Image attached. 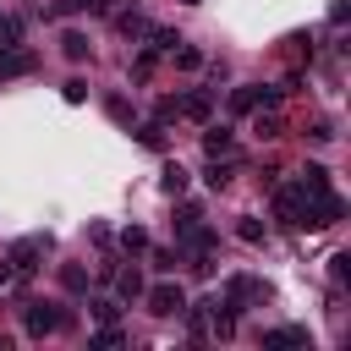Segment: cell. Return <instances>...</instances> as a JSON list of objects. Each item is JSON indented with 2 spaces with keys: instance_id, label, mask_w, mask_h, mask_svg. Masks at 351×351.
<instances>
[{
  "instance_id": "1",
  "label": "cell",
  "mask_w": 351,
  "mask_h": 351,
  "mask_svg": "<svg viewBox=\"0 0 351 351\" xmlns=\"http://www.w3.org/2000/svg\"><path fill=\"white\" fill-rule=\"evenodd\" d=\"M22 329H27L33 340H44V335H55V329H71V313H66V307H55V302H27Z\"/></svg>"
},
{
  "instance_id": "2",
  "label": "cell",
  "mask_w": 351,
  "mask_h": 351,
  "mask_svg": "<svg viewBox=\"0 0 351 351\" xmlns=\"http://www.w3.org/2000/svg\"><path fill=\"white\" fill-rule=\"evenodd\" d=\"M307 197H313V192H307L302 181H285V186H274V214H280L291 230H302V219H307Z\"/></svg>"
},
{
  "instance_id": "3",
  "label": "cell",
  "mask_w": 351,
  "mask_h": 351,
  "mask_svg": "<svg viewBox=\"0 0 351 351\" xmlns=\"http://www.w3.org/2000/svg\"><path fill=\"white\" fill-rule=\"evenodd\" d=\"M274 104H280V88H263V82H241V88H230V110H236V115L274 110Z\"/></svg>"
},
{
  "instance_id": "4",
  "label": "cell",
  "mask_w": 351,
  "mask_h": 351,
  "mask_svg": "<svg viewBox=\"0 0 351 351\" xmlns=\"http://www.w3.org/2000/svg\"><path fill=\"white\" fill-rule=\"evenodd\" d=\"M44 252H49V230H44V236H22V241H11V252H5V263H11L16 274H33Z\"/></svg>"
},
{
  "instance_id": "5",
  "label": "cell",
  "mask_w": 351,
  "mask_h": 351,
  "mask_svg": "<svg viewBox=\"0 0 351 351\" xmlns=\"http://www.w3.org/2000/svg\"><path fill=\"white\" fill-rule=\"evenodd\" d=\"M148 296V313H159V318H181V307H186V291L176 285V280H159L154 291H143Z\"/></svg>"
},
{
  "instance_id": "6",
  "label": "cell",
  "mask_w": 351,
  "mask_h": 351,
  "mask_svg": "<svg viewBox=\"0 0 351 351\" xmlns=\"http://www.w3.org/2000/svg\"><path fill=\"white\" fill-rule=\"evenodd\" d=\"M225 302L241 313L247 302H269V285H263V280H252V274H230V280H225Z\"/></svg>"
},
{
  "instance_id": "7",
  "label": "cell",
  "mask_w": 351,
  "mask_h": 351,
  "mask_svg": "<svg viewBox=\"0 0 351 351\" xmlns=\"http://www.w3.org/2000/svg\"><path fill=\"white\" fill-rule=\"evenodd\" d=\"M27 71H38V55H33V49H22V44H0V82L27 77Z\"/></svg>"
},
{
  "instance_id": "8",
  "label": "cell",
  "mask_w": 351,
  "mask_h": 351,
  "mask_svg": "<svg viewBox=\"0 0 351 351\" xmlns=\"http://www.w3.org/2000/svg\"><path fill=\"white\" fill-rule=\"evenodd\" d=\"M230 148H236V132H230V126H208V132H203V154H208V159H225Z\"/></svg>"
},
{
  "instance_id": "9",
  "label": "cell",
  "mask_w": 351,
  "mask_h": 351,
  "mask_svg": "<svg viewBox=\"0 0 351 351\" xmlns=\"http://www.w3.org/2000/svg\"><path fill=\"white\" fill-rule=\"evenodd\" d=\"M60 55H66V60H88V55H93V44H88V33H77V27H66V33H60Z\"/></svg>"
},
{
  "instance_id": "10",
  "label": "cell",
  "mask_w": 351,
  "mask_h": 351,
  "mask_svg": "<svg viewBox=\"0 0 351 351\" xmlns=\"http://www.w3.org/2000/svg\"><path fill=\"white\" fill-rule=\"evenodd\" d=\"M132 137H137L148 154H165V126H159V121H137V126H132Z\"/></svg>"
},
{
  "instance_id": "11",
  "label": "cell",
  "mask_w": 351,
  "mask_h": 351,
  "mask_svg": "<svg viewBox=\"0 0 351 351\" xmlns=\"http://www.w3.org/2000/svg\"><path fill=\"white\" fill-rule=\"evenodd\" d=\"M263 346H269V351H274V346H307V329H302V324H280V329L263 335Z\"/></svg>"
},
{
  "instance_id": "12",
  "label": "cell",
  "mask_w": 351,
  "mask_h": 351,
  "mask_svg": "<svg viewBox=\"0 0 351 351\" xmlns=\"http://www.w3.org/2000/svg\"><path fill=\"white\" fill-rule=\"evenodd\" d=\"M176 104H181L186 121H208V115H214V99H208V93H186V99H176Z\"/></svg>"
},
{
  "instance_id": "13",
  "label": "cell",
  "mask_w": 351,
  "mask_h": 351,
  "mask_svg": "<svg viewBox=\"0 0 351 351\" xmlns=\"http://www.w3.org/2000/svg\"><path fill=\"white\" fill-rule=\"evenodd\" d=\"M110 280L121 285V302H137V296H143V274H137V269H115Z\"/></svg>"
},
{
  "instance_id": "14",
  "label": "cell",
  "mask_w": 351,
  "mask_h": 351,
  "mask_svg": "<svg viewBox=\"0 0 351 351\" xmlns=\"http://www.w3.org/2000/svg\"><path fill=\"white\" fill-rule=\"evenodd\" d=\"M170 60H176V66H181V71H197V66H203V49H197V44H186V38H181V44H176V49H170Z\"/></svg>"
},
{
  "instance_id": "15",
  "label": "cell",
  "mask_w": 351,
  "mask_h": 351,
  "mask_svg": "<svg viewBox=\"0 0 351 351\" xmlns=\"http://www.w3.org/2000/svg\"><path fill=\"white\" fill-rule=\"evenodd\" d=\"M296 181H302V186H307L313 197H318V192H329V170H324V165H307V170H302Z\"/></svg>"
},
{
  "instance_id": "16",
  "label": "cell",
  "mask_w": 351,
  "mask_h": 351,
  "mask_svg": "<svg viewBox=\"0 0 351 351\" xmlns=\"http://www.w3.org/2000/svg\"><path fill=\"white\" fill-rule=\"evenodd\" d=\"M148 258H154V269H159V274H176V263H181V247H148Z\"/></svg>"
},
{
  "instance_id": "17",
  "label": "cell",
  "mask_w": 351,
  "mask_h": 351,
  "mask_svg": "<svg viewBox=\"0 0 351 351\" xmlns=\"http://www.w3.org/2000/svg\"><path fill=\"white\" fill-rule=\"evenodd\" d=\"M60 285H66L71 296H82V291H88V269H82V263H66V269H60Z\"/></svg>"
},
{
  "instance_id": "18",
  "label": "cell",
  "mask_w": 351,
  "mask_h": 351,
  "mask_svg": "<svg viewBox=\"0 0 351 351\" xmlns=\"http://www.w3.org/2000/svg\"><path fill=\"white\" fill-rule=\"evenodd\" d=\"M115 27H121L126 38H143V33H148V16H137V11H121V16H115Z\"/></svg>"
},
{
  "instance_id": "19",
  "label": "cell",
  "mask_w": 351,
  "mask_h": 351,
  "mask_svg": "<svg viewBox=\"0 0 351 351\" xmlns=\"http://www.w3.org/2000/svg\"><path fill=\"white\" fill-rule=\"evenodd\" d=\"M148 38H154L148 49H159V55H170V49L181 44V33H176V27H148Z\"/></svg>"
},
{
  "instance_id": "20",
  "label": "cell",
  "mask_w": 351,
  "mask_h": 351,
  "mask_svg": "<svg viewBox=\"0 0 351 351\" xmlns=\"http://www.w3.org/2000/svg\"><path fill=\"white\" fill-rule=\"evenodd\" d=\"M159 186H165L170 197H181V192H186V170H181V165H165V176H159Z\"/></svg>"
},
{
  "instance_id": "21",
  "label": "cell",
  "mask_w": 351,
  "mask_h": 351,
  "mask_svg": "<svg viewBox=\"0 0 351 351\" xmlns=\"http://www.w3.org/2000/svg\"><path fill=\"white\" fill-rule=\"evenodd\" d=\"M203 181H208L214 192H225V186H230V165H225V159H208V170H203Z\"/></svg>"
},
{
  "instance_id": "22",
  "label": "cell",
  "mask_w": 351,
  "mask_h": 351,
  "mask_svg": "<svg viewBox=\"0 0 351 351\" xmlns=\"http://www.w3.org/2000/svg\"><path fill=\"white\" fill-rule=\"evenodd\" d=\"M121 252H148V230L143 225H126L121 230Z\"/></svg>"
},
{
  "instance_id": "23",
  "label": "cell",
  "mask_w": 351,
  "mask_h": 351,
  "mask_svg": "<svg viewBox=\"0 0 351 351\" xmlns=\"http://www.w3.org/2000/svg\"><path fill=\"white\" fill-rule=\"evenodd\" d=\"M197 219H203V208H197V203H181V208H176V236H186Z\"/></svg>"
},
{
  "instance_id": "24",
  "label": "cell",
  "mask_w": 351,
  "mask_h": 351,
  "mask_svg": "<svg viewBox=\"0 0 351 351\" xmlns=\"http://www.w3.org/2000/svg\"><path fill=\"white\" fill-rule=\"evenodd\" d=\"M236 236H241V241H252V247H258V241H263V236H269V230H263V219H252V214H241V225H236Z\"/></svg>"
},
{
  "instance_id": "25",
  "label": "cell",
  "mask_w": 351,
  "mask_h": 351,
  "mask_svg": "<svg viewBox=\"0 0 351 351\" xmlns=\"http://www.w3.org/2000/svg\"><path fill=\"white\" fill-rule=\"evenodd\" d=\"M104 110H110V121H121V126H132V104H126L121 93H110V99H104Z\"/></svg>"
},
{
  "instance_id": "26",
  "label": "cell",
  "mask_w": 351,
  "mask_h": 351,
  "mask_svg": "<svg viewBox=\"0 0 351 351\" xmlns=\"http://www.w3.org/2000/svg\"><path fill=\"white\" fill-rule=\"evenodd\" d=\"M329 280H335V285L351 280V252H335V258H329Z\"/></svg>"
},
{
  "instance_id": "27",
  "label": "cell",
  "mask_w": 351,
  "mask_h": 351,
  "mask_svg": "<svg viewBox=\"0 0 351 351\" xmlns=\"http://www.w3.org/2000/svg\"><path fill=\"white\" fill-rule=\"evenodd\" d=\"M154 121H159V126L181 121V104H176V99H159V104H154Z\"/></svg>"
},
{
  "instance_id": "28",
  "label": "cell",
  "mask_w": 351,
  "mask_h": 351,
  "mask_svg": "<svg viewBox=\"0 0 351 351\" xmlns=\"http://www.w3.org/2000/svg\"><path fill=\"white\" fill-rule=\"evenodd\" d=\"M252 115H258V121H252V132H258L263 143H269V137H280V121H274V115H263V110H252Z\"/></svg>"
},
{
  "instance_id": "29",
  "label": "cell",
  "mask_w": 351,
  "mask_h": 351,
  "mask_svg": "<svg viewBox=\"0 0 351 351\" xmlns=\"http://www.w3.org/2000/svg\"><path fill=\"white\" fill-rule=\"evenodd\" d=\"M88 313H93L99 324H115V318H121V302H88Z\"/></svg>"
},
{
  "instance_id": "30",
  "label": "cell",
  "mask_w": 351,
  "mask_h": 351,
  "mask_svg": "<svg viewBox=\"0 0 351 351\" xmlns=\"http://www.w3.org/2000/svg\"><path fill=\"white\" fill-rule=\"evenodd\" d=\"M154 60H159V49H143V55H137V60H132V77H137V82H143V77H148V71H154Z\"/></svg>"
},
{
  "instance_id": "31",
  "label": "cell",
  "mask_w": 351,
  "mask_h": 351,
  "mask_svg": "<svg viewBox=\"0 0 351 351\" xmlns=\"http://www.w3.org/2000/svg\"><path fill=\"white\" fill-rule=\"evenodd\" d=\"M60 99H66V104H82V99H88V82H82V77H71V82L60 88Z\"/></svg>"
},
{
  "instance_id": "32",
  "label": "cell",
  "mask_w": 351,
  "mask_h": 351,
  "mask_svg": "<svg viewBox=\"0 0 351 351\" xmlns=\"http://www.w3.org/2000/svg\"><path fill=\"white\" fill-rule=\"evenodd\" d=\"M121 340H126V335H121L115 324H99V329H93V346H121Z\"/></svg>"
},
{
  "instance_id": "33",
  "label": "cell",
  "mask_w": 351,
  "mask_h": 351,
  "mask_svg": "<svg viewBox=\"0 0 351 351\" xmlns=\"http://www.w3.org/2000/svg\"><path fill=\"white\" fill-rule=\"evenodd\" d=\"M307 137H313V143H329V137H335V126H329V121H313V126H307Z\"/></svg>"
},
{
  "instance_id": "34",
  "label": "cell",
  "mask_w": 351,
  "mask_h": 351,
  "mask_svg": "<svg viewBox=\"0 0 351 351\" xmlns=\"http://www.w3.org/2000/svg\"><path fill=\"white\" fill-rule=\"evenodd\" d=\"M88 241L93 247H110V225H88Z\"/></svg>"
},
{
  "instance_id": "35",
  "label": "cell",
  "mask_w": 351,
  "mask_h": 351,
  "mask_svg": "<svg viewBox=\"0 0 351 351\" xmlns=\"http://www.w3.org/2000/svg\"><path fill=\"white\" fill-rule=\"evenodd\" d=\"M11 274H16V269H11V263H0V285H11Z\"/></svg>"
},
{
  "instance_id": "36",
  "label": "cell",
  "mask_w": 351,
  "mask_h": 351,
  "mask_svg": "<svg viewBox=\"0 0 351 351\" xmlns=\"http://www.w3.org/2000/svg\"><path fill=\"white\" fill-rule=\"evenodd\" d=\"M181 5H197V0H181Z\"/></svg>"
}]
</instances>
